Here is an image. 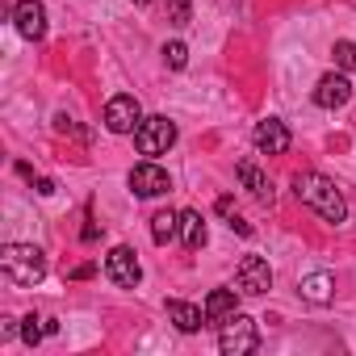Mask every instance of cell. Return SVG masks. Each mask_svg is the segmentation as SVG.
Masks as SVG:
<instances>
[{"label":"cell","instance_id":"cell-1","mask_svg":"<svg viewBox=\"0 0 356 356\" xmlns=\"http://www.w3.org/2000/svg\"><path fill=\"white\" fill-rule=\"evenodd\" d=\"M293 193H298V202H306L323 222H331V227H339L343 218H348V202H343V193L335 189V181L331 176H323V172H298L293 176Z\"/></svg>","mask_w":356,"mask_h":356},{"label":"cell","instance_id":"cell-2","mask_svg":"<svg viewBox=\"0 0 356 356\" xmlns=\"http://www.w3.org/2000/svg\"><path fill=\"white\" fill-rule=\"evenodd\" d=\"M0 268H5L13 285H38L47 277V256L34 243H9L0 252Z\"/></svg>","mask_w":356,"mask_h":356},{"label":"cell","instance_id":"cell-3","mask_svg":"<svg viewBox=\"0 0 356 356\" xmlns=\"http://www.w3.org/2000/svg\"><path fill=\"white\" fill-rule=\"evenodd\" d=\"M218 348H222V356H248V352H256L260 348L256 318H248V314L235 310L227 323H218Z\"/></svg>","mask_w":356,"mask_h":356},{"label":"cell","instance_id":"cell-4","mask_svg":"<svg viewBox=\"0 0 356 356\" xmlns=\"http://www.w3.org/2000/svg\"><path fill=\"white\" fill-rule=\"evenodd\" d=\"M172 143H176V122H172V118H163V113L143 118V126L134 130V147H138V155H147V159L168 155V151H172Z\"/></svg>","mask_w":356,"mask_h":356},{"label":"cell","instance_id":"cell-5","mask_svg":"<svg viewBox=\"0 0 356 356\" xmlns=\"http://www.w3.org/2000/svg\"><path fill=\"white\" fill-rule=\"evenodd\" d=\"M143 126V105L130 92H118L105 101V130L109 134H134Z\"/></svg>","mask_w":356,"mask_h":356},{"label":"cell","instance_id":"cell-6","mask_svg":"<svg viewBox=\"0 0 356 356\" xmlns=\"http://www.w3.org/2000/svg\"><path fill=\"white\" fill-rule=\"evenodd\" d=\"M235 289L248 293V298L268 293V289H273V268H268V260H264V256H243L239 268H235Z\"/></svg>","mask_w":356,"mask_h":356},{"label":"cell","instance_id":"cell-7","mask_svg":"<svg viewBox=\"0 0 356 356\" xmlns=\"http://www.w3.org/2000/svg\"><path fill=\"white\" fill-rule=\"evenodd\" d=\"M126 181H130V193H134V197H163V193L172 189L168 172H163L155 159H143V163H134Z\"/></svg>","mask_w":356,"mask_h":356},{"label":"cell","instance_id":"cell-8","mask_svg":"<svg viewBox=\"0 0 356 356\" xmlns=\"http://www.w3.org/2000/svg\"><path fill=\"white\" fill-rule=\"evenodd\" d=\"M13 26L26 42H42L47 38V5L42 0H17L13 5Z\"/></svg>","mask_w":356,"mask_h":356},{"label":"cell","instance_id":"cell-9","mask_svg":"<svg viewBox=\"0 0 356 356\" xmlns=\"http://www.w3.org/2000/svg\"><path fill=\"white\" fill-rule=\"evenodd\" d=\"M252 138H256V151L260 155H285L289 151V126L281 122V118H264V122H256V130H252Z\"/></svg>","mask_w":356,"mask_h":356},{"label":"cell","instance_id":"cell-10","mask_svg":"<svg viewBox=\"0 0 356 356\" xmlns=\"http://www.w3.org/2000/svg\"><path fill=\"white\" fill-rule=\"evenodd\" d=\"M105 273H109V281H113V285H122V289H134V285L143 281L138 256H134L130 248H113V252L105 256Z\"/></svg>","mask_w":356,"mask_h":356},{"label":"cell","instance_id":"cell-11","mask_svg":"<svg viewBox=\"0 0 356 356\" xmlns=\"http://www.w3.org/2000/svg\"><path fill=\"white\" fill-rule=\"evenodd\" d=\"M348 101H352V84H348L343 72H327V76L314 84V105H318V109H339V105H348Z\"/></svg>","mask_w":356,"mask_h":356},{"label":"cell","instance_id":"cell-12","mask_svg":"<svg viewBox=\"0 0 356 356\" xmlns=\"http://www.w3.org/2000/svg\"><path fill=\"white\" fill-rule=\"evenodd\" d=\"M235 176H239V185H243L256 202H273V181H268V176L256 168V159H239Z\"/></svg>","mask_w":356,"mask_h":356},{"label":"cell","instance_id":"cell-13","mask_svg":"<svg viewBox=\"0 0 356 356\" xmlns=\"http://www.w3.org/2000/svg\"><path fill=\"white\" fill-rule=\"evenodd\" d=\"M235 310H239V289H227V285L210 289V298H206V323H227Z\"/></svg>","mask_w":356,"mask_h":356},{"label":"cell","instance_id":"cell-14","mask_svg":"<svg viewBox=\"0 0 356 356\" xmlns=\"http://www.w3.org/2000/svg\"><path fill=\"white\" fill-rule=\"evenodd\" d=\"M168 323H176V331L193 335V331L206 327V310H197V306H189V302H181V298H172V302H168Z\"/></svg>","mask_w":356,"mask_h":356},{"label":"cell","instance_id":"cell-15","mask_svg":"<svg viewBox=\"0 0 356 356\" xmlns=\"http://www.w3.org/2000/svg\"><path fill=\"white\" fill-rule=\"evenodd\" d=\"M302 298L306 302H314V306H327L331 298H335V277L331 273H310V277H302Z\"/></svg>","mask_w":356,"mask_h":356},{"label":"cell","instance_id":"cell-16","mask_svg":"<svg viewBox=\"0 0 356 356\" xmlns=\"http://www.w3.org/2000/svg\"><path fill=\"white\" fill-rule=\"evenodd\" d=\"M181 243H185L189 252L206 248V222H202L197 210H181Z\"/></svg>","mask_w":356,"mask_h":356},{"label":"cell","instance_id":"cell-17","mask_svg":"<svg viewBox=\"0 0 356 356\" xmlns=\"http://www.w3.org/2000/svg\"><path fill=\"white\" fill-rule=\"evenodd\" d=\"M176 235H181V214H176V210H159V214L151 218V239L163 248V243H172Z\"/></svg>","mask_w":356,"mask_h":356},{"label":"cell","instance_id":"cell-18","mask_svg":"<svg viewBox=\"0 0 356 356\" xmlns=\"http://www.w3.org/2000/svg\"><path fill=\"white\" fill-rule=\"evenodd\" d=\"M163 9H168V22H172L176 30H185V26H189V17H193L189 0H163Z\"/></svg>","mask_w":356,"mask_h":356},{"label":"cell","instance_id":"cell-19","mask_svg":"<svg viewBox=\"0 0 356 356\" xmlns=\"http://www.w3.org/2000/svg\"><path fill=\"white\" fill-rule=\"evenodd\" d=\"M47 331H51V327H47V318H38V314H26V318H22V339H26L30 348H34Z\"/></svg>","mask_w":356,"mask_h":356},{"label":"cell","instance_id":"cell-20","mask_svg":"<svg viewBox=\"0 0 356 356\" xmlns=\"http://www.w3.org/2000/svg\"><path fill=\"white\" fill-rule=\"evenodd\" d=\"M331 59H335L339 72H352V67H356V47H352L348 38H339V42L331 47Z\"/></svg>","mask_w":356,"mask_h":356},{"label":"cell","instance_id":"cell-21","mask_svg":"<svg viewBox=\"0 0 356 356\" xmlns=\"http://www.w3.org/2000/svg\"><path fill=\"white\" fill-rule=\"evenodd\" d=\"M163 63H168L172 72H181V67L189 63V47H185V42H163Z\"/></svg>","mask_w":356,"mask_h":356},{"label":"cell","instance_id":"cell-22","mask_svg":"<svg viewBox=\"0 0 356 356\" xmlns=\"http://www.w3.org/2000/svg\"><path fill=\"white\" fill-rule=\"evenodd\" d=\"M55 130H59V134H76V138H88V134H84V130H80V126H76L67 113H59V118H55Z\"/></svg>","mask_w":356,"mask_h":356},{"label":"cell","instance_id":"cell-23","mask_svg":"<svg viewBox=\"0 0 356 356\" xmlns=\"http://www.w3.org/2000/svg\"><path fill=\"white\" fill-rule=\"evenodd\" d=\"M30 181H34V189H38L42 197H51V193H55V181H51V176H30Z\"/></svg>","mask_w":356,"mask_h":356},{"label":"cell","instance_id":"cell-24","mask_svg":"<svg viewBox=\"0 0 356 356\" xmlns=\"http://www.w3.org/2000/svg\"><path fill=\"white\" fill-rule=\"evenodd\" d=\"M227 227H231V231H239V235H252V222H243L239 214H231V218H227Z\"/></svg>","mask_w":356,"mask_h":356},{"label":"cell","instance_id":"cell-25","mask_svg":"<svg viewBox=\"0 0 356 356\" xmlns=\"http://www.w3.org/2000/svg\"><path fill=\"white\" fill-rule=\"evenodd\" d=\"M92 273H97V264H80V268H72L67 277H72V281H88Z\"/></svg>","mask_w":356,"mask_h":356},{"label":"cell","instance_id":"cell-26","mask_svg":"<svg viewBox=\"0 0 356 356\" xmlns=\"http://www.w3.org/2000/svg\"><path fill=\"white\" fill-rule=\"evenodd\" d=\"M214 210H218L222 218H231V214H235V197H218V206H214Z\"/></svg>","mask_w":356,"mask_h":356},{"label":"cell","instance_id":"cell-27","mask_svg":"<svg viewBox=\"0 0 356 356\" xmlns=\"http://www.w3.org/2000/svg\"><path fill=\"white\" fill-rule=\"evenodd\" d=\"M134 5H151V0H134Z\"/></svg>","mask_w":356,"mask_h":356}]
</instances>
